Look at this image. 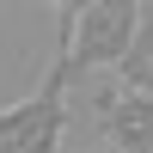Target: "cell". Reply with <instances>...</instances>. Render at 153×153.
I'll list each match as a JSON object with an SVG mask.
<instances>
[{
    "mask_svg": "<svg viewBox=\"0 0 153 153\" xmlns=\"http://www.w3.org/2000/svg\"><path fill=\"white\" fill-rule=\"evenodd\" d=\"M135 25H141V6H135V0L61 6V43H55V55L68 61L74 80H86V74H117V61L129 55Z\"/></svg>",
    "mask_w": 153,
    "mask_h": 153,
    "instance_id": "1",
    "label": "cell"
},
{
    "mask_svg": "<svg viewBox=\"0 0 153 153\" xmlns=\"http://www.w3.org/2000/svg\"><path fill=\"white\" fill-rule=\"evenodd\" d=\"M68 92H74V74H68V61L55 55L43 68V80H37L31 98H19V104L0 110V153H55L61 129H68V117H74Z\"/></svg>",
    "mask_w": 153,
    "mask_h": 153,
    "instance_id": "2",
    "label": "cell"
},
{
    "mask_svg": "<svg viewBox=\"0 0 153 153\" xmlns=\"http://www.w3.org/2000/svg\"><path fill=\"white\" fill-rule=\"evenodd\" d=\"M92 123L104 135L110 153H153V98L141 92H123L117 74H98V104H92Z\"/></svg>",
    "mask_w": 153,
    "mask_h": 153,
    "instance_id": "3",
    "label": "cell"
},
{
    "mask_svg": "<svg viewBox=\"0 0 153 153\" xmlns=\"http://www.w3.org/2000/svg\"><path fill=\"white\" fill-rule=\"evenodd\" d=\"M117 86L153 98V6H141V25H135V37H129V55L117 61Z\"/></svg>",
    "mask_w": 153,
    "mask_h": 153,
    "instance_id": "4",
    "label": "cell"
}]
</instances>
